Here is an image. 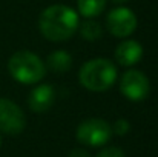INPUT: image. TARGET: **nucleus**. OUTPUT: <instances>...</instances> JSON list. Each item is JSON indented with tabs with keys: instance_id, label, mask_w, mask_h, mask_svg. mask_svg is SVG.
<instances>
[{
	"instance_id": "0eeeda50",
	"label": "nucleus",
	"mask_w": 158,
	"mask_h": 157,
	"mask_svg": "<svg viewBox=\"0 0 158 157\" xmlns=\"http://www.w3.org/2000/svg\"><path fill=\"white\" fill-rule=\"evenodd\" d=\"M106 28L115 37L120 39L129 37L137 29V15L131 8L126 6L114 8L106 17Z\"/></svg>"
},
{
	"instance_id": "f3484780",
	"label": "nucleus",
	"mask_w": 158,
	"mask_h": 157,
	"mask_svg": "<svg viewBox=\"0 0 158 157\" xmlns=\"http://www.w3.org/2000/svg\"><path fill=\"white\" fill-rule=\"evenodd\" d=\"M0 145H2V137H0Z\"/></svg>"
},
{
	"instance_id": "9b49d317",
	"label": "nucleus",
	"mask_w": 158,
	"mask_h": 157,
	"mask_svg": "<svg viewBox=\"0 0 158 157\" xmlns=\"http://www.w3.org/2000/svg\"><path fill=\"white\" fill-rule=\"evenodd\" d=\"M106 8V0H77V12L86 19L100 15Z\"/></svg>"
},
{
	"instance_id": "dca6fc26",
	"label": "nucleus",
	"mask_w": 158,
	"mask_h": 157,
	"mask_svg": "<svg viewBox=\"0 0 158 157\" xmlns=\"http://www.w3.org/2000/svg\"><path fill=\"white\" fill-rule=\"evenodd\" d=\"M114 3H124V2H127V0H112Z\"/></svg>"
},
{
	"instance_id": "f8f14e48",
	"label": "nucleus",
	"mask_w": 158,
	"mask_h": 157,
	"mask_svg": "<svg viewBox=\"0 0 158 157\" xmlns=\"http://www.w3.org/2000/svg\"><path fill=\"white\" fill-rule=\"evenodd\" d=\"M80 26V34H81V37L85 39V40H88V42H95V40H98L102 36H103V28H102V25L97 22V20H94V19H88V20H85L81 25H78Z\"/></svg>"
},
{
	"instance_id": "1a4fd4ad",
	"label": "nucleus",
	"mask_w": 158,
	"mask_h": 157,
	"mask_svg": "<svg viewBox=\"0 0 158 157\" xmlns=\"http://www.w3.org/2000/svg\"><path fill=\"white\" fill-rule=\"evenodd\" d=\"M54 99H55L54 88L49 83H42L29 93L28 105H29L31 111L40 114V112H46L52 106Z\"/></svg>"
},
{
	"instance_id": "2eb2a0df",
	"label": "nucleus",
	"mask_w": 158,
	"mask_h": 157,
	"mask_svg": "<svg viewBox=\"0 0 158 157\" xmlns=\"http://www.w3.org/2000/svg\"><path fill=\"white\" fill-rule=\"evenodd\" d=\"M69 157H91V154H89L88 150H85V148H74V150L69 153Z\"/></svg>"
},
{
	"instance_id": "423d86ee",
	"label": "nucleus",
	"mask_w": 158,
	"mask_h": 157,
	"mask_svg": "<svg viewBox=\"0 0 158 157\" xmlns=\"http://www.w3.org/2000/svg\"><path fill=\"white\" fill-rule=\"evenodd\" d=\"M26 126V117L22 108L15 102L2 97L0 99V131L9 136L23 133Z\"/></svg>"
},
{
	"instance_id": "4468645a",
	"label": "nucleus",
	"mask_w": 158,
	"mask_h": 157,
	"mask_svg": "<svg viewBox=\"0 0 158 157\" xmlns=\"http://www.w3.org/2000/svg\"><path fill=\"white\" fill-rule=\"evenodd\" d=\"M95 157H126L121 148H117V146H107L103 148L102 151L97 153Z\"/></svg>"
},
{
	"instance_id": "f03ea898",
	"label": "nucleus",
	"mask_w": 158,
	"mask_h": 157,
	"mask_svg": "<svg viewBox=\"0 0 158 157\" xmlns=\"http://www.w3.org/2000/svg\"><path fill=\"white\" fill-rule=\"evenodd\" d=\"M78 80L88 91H107L117 82V66L109 59H91L80 68Z\"/></svg>"
},
{
	"instance_id": "ddd939ff",
	"label": "nucleus",
	"mask_w": 158,
	"mask_h": 157,
	"mask_svg": "<svg viewBox=\"0 0 158 157\" xmlns=\"http://www.w3.org/2000/svg\"><path fill=\"white\" fill-rule=\"evenodd\" d=\"M110 128H112V134L126 136V134L131 131V123H129L127 119H123V117H121V119H117Z\"/></svg>"
},
{
	"instance_id": "9d476101",
	"label": "nucleus",
	"mask_w": 158,
	"mask_h": 157,
	"mask_svg": "<svg viewBox=\"0 0 158 157\" xmlns=\"http://www.w3.org/2000/svg\"><path fill=\"white\" fill-rule=\"evenodd\" d=\"M46 65L49 69H52L54 72H66L71 65H72V57L68 51H63V50H58V51H54L48 55V60H46Z\"/></svg>"
},
{
	"instance_id": "20e7f679",
	"label": "nucleus",
	"mask_w": 158,
	"mask_h": 157,
	"mask_svg": "<svg viewBox=\"0 0 158 157\" xmlns=\"http://www.w3.org/2000/svg\"><path fill=\"white\" fill-rule=\"evenodd\" d=\"M75 137L85 146H105L112 137V128L110 123L106 122L105 119H86L77 126Z\"/></svg>"
},
{
	"instance_id": "39448f33",
	"label": "nucleus",
	"mask_w": 158,
	"mask_h": 157,
	"mask_svg": "<svg viewBox=\"0 0 158 157\" xmlns=\"http://www.w3.org/2000/svg\"><path fill=\"white\" fill-rule=\"evenodd\" d=\"M120 91L127 100L141 102L148 97L151 91V83L144 72L138 69H129L120 79Z\"/></svg>"
},
{
	"instance_id": "6e6552de",
	"label": "nucleus",
	"mask_w": 158,
	"mask_h": 157,
	"mask_svg": "<svg viewBox=\"0 0 158 157\" xmlns=\"http://www.w3.org/2000/svg\"><path fill=\"white\" fill-rule=\"evenodd\" d=\"M143 57V46L140 42L126 39L115 48V60L121 66H134Z\"/></svg>"
},
{
	"instance_id": "f257e3e1",
	"label": "nucleus",
	"mask_w": 158,
	"mask_h": 157,
	"mask_svg": "<svg viewBox=\"0 0 158 157\" xmlns=\"http://www.w3.org/2000/svg\"><path fill=\"white\" fill-rule=\"evenodd\" d=\"M78 12L68 5H51L40 14L39 28L49 42H64L78 29Z\"/></svg>"
},
{
	"instance_id": "7ed1b4c3",
	"label": "nucleus",
	"mask_w": 158,
	"mask_h": 157,
	"mask_svg": "<svg viewBox=\"0 0 158 157\" xmlns=\"http://www.w3.org/2000/svg\"><path fill=\"white\" fill-rule=\"evenodd\" d=\"M8 71L17 82L25 85H34L45 79L46 65L37 54L23 50L11 55L8 62Z\"/></svg>"
}]
</instances>
